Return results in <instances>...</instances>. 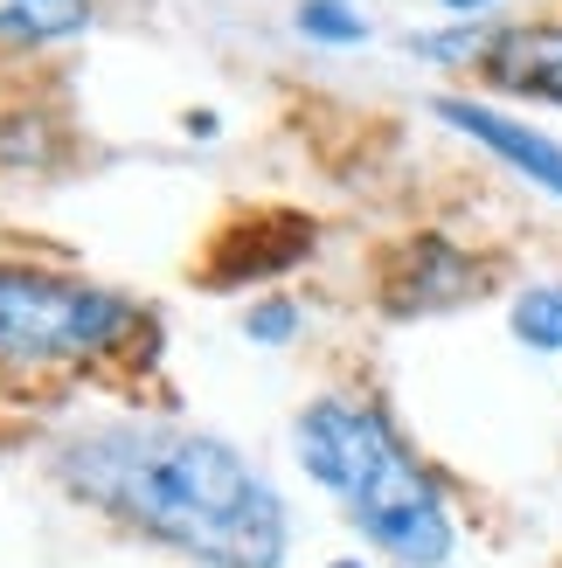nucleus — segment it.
<instances>
[{
	"mask_svg": "<svg viewBox=\"0 0 562 568\" xmlns=\"http://www.w3.org/2000/svg\"><path fill=\"white\" fill-rule=\"evenodd\" d=\"M56 478L83 506L202 568H285V506L222 437L104 423L56 450Z\"/></svg>",
	"mask_w": 562,
	"mask_h": 568,
	"instance_id": "nucleus-1",
	"label": "nucleus"
},
{
	"mask_svg": "<svg viewBox=\"0 0 562 568\" xmlns=\"http://www.w3.org/2000/svg\"><path fill=\"white\" fill-rule=\"evenodd\" d=\"M299 465L348 506V520L369 534L389 561H403V568H444L452 561V548H459L452 506H444L438 478L410 458V444L397 437V423L375 403L320 395V403L299 416Z\"/></svg>",
	"mask_w": 562,
	"mask_h": 568,
	"instance_id": "nucleus-2",
	"label": "nucleus"
},
{
	"mask_svg": "<svg viewBox=\"0 0 562 568\" xmlns=\"http://www.w3.org/2000/svg\"><path fill=\"white\" fill-rule=\"evenodd\" d=\"M132 320H139L132 298L104 292V284H91V277H63V271H36V264H0V361H14V367L104 354Z\"/></svg>",
	"mask_w": 562,
	"mask_h": 568,
	"instance_id": "nucleus-3",
	"label": "nucleus"
},
{
	"mask_svg": "<svg viewBox=\"0 0 562 568\" xmlns=\"http://www.w3.org/2000/svg\"><path fill=\"white\" fill-rule=\"evenodd\" d=\"M431 119L465 132L472 146H486L493 160H508L528 187H542V194L562 202V139H549L542 125H521V119H508V111H493L480 98H431Z\"/></svg>",
	"mask_w": 562,
	"mask_h": 568,
	"instance_id": "nucleus-4",
	"label": "nucleus"
},
{
	"mask_svg": "<svg viewBox=\"0 0 562 568\" xmlns=\"http://www.w3.org/2000/svg\"><path fill=\"white\" fill-rule=\"evenodd\" d=\"M480 77L508 98H535V104H562V28L549 21H514L493 28L480 49Z\"/></svg>",
	"mask_w": 562,
	"mask_h": 568,
	"instance_id": "nucleus-5",
	"label": "nucleus"
},
{
	"mask_svg": "<svg viewBox=\"0 0 562 568\" xmlns=\"http://www.w3.org/2000/svg\"><path fill=\"white\" fill-rule=\"evenodd\" d=\"M403 264H410V277H389V305H397V312L452 305V298L472 292V277H480V271H472L444 236H417V243L403 250Z\"/></svg>",
	"mask_w": 562,
	"mask_h": 568,
	"instance_id": "nucleus-6",
	"label": "nucleus"
},
{
	"mask_svg": "<svg viewBox=\"0 0 562 568\" xmlns=\"http://www.w3.org/2000/svg\"><path fill=\"white\" fill-rule=\"evenodd\" d=\"M91 28V0H0V42H70Z\"/></svg>",
	"mask_w": 562,
	"mask_h": 568,
	"instance_id": "nucleus-7",
	"label": "nucleus"
},
{
	"mask_svg": "<svg viewBox=\"0 0 562 568\" xmlns=\"http://www.w3.org/2000/svg\"><path fill=\"white\" fill-rule=\"evenodd\" d=\"M508 320H514V339H521V347L562 354V284H528Z\"/></svg>",
	"mask_w": 562,
	"mask_h": 568,
	"instance_id": "nucleus-8",
	"label": "nucleus"
},
{
	"mask_svg": "<svg viewBox=\"0 0 562 568\" xmlns=\"http://www.w3.org/2000/svg\"><path fill=\"white\" fill-rule=\"evenodd\" d=\"M292 28L305 42H333V49H354V42H369V14L348 8V0H299V14Z\"/></svg>",
	"mask_w": 562,
	"mask_h": 568,
	"instance_id": "nucleus-9",
	"label": "nucleus"
},
{
	"mask_svg": "<svg viewBox=\"0 0 562 568\" xmlns=\"http://www.w3.org/2000/svg\"><path fill=\"white\" fill-rule=\"evenodd\" d=\"M243 333H250V347H285V339L299 333V305H292V298H264V305H250Z\"/></svg>",
	"mask_w": 562,
	"mask_h": 568,
	"instance_id": "nucleus-10",
	"label": "nucleus"
},
{
	"mask_svg": "<svg viewBox=\"0 0 562 568\" xmlns=\"http://www.w3.org/2000/svg\"><path fill=\"white\" fill-rule=\"evenodd\" d=\"M438 8H452V14H459V21H480V14H486V8H493V0H438Z\"/></svg>",
	"mask_w": 562,
	"mask_h": 568,
	"instance_id": "nucleus-11",
	"label": "nucleus"
},
{
	"mask_svg": "<svg viewBox=\"0 0 562 568\" xmlns=\"http://www.w3.org/2000/svg\"><path fill=\"white\" fill-rule=\"evenodd\" d=\"M327 568H361V561H327Z\"/></svg>",
	"mask_w": 562,
	"mask_h": 568,
	"instance_id": "nucleus-12",
	"label": "nucleus"
}]
</instances>
